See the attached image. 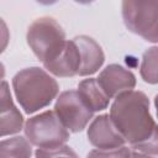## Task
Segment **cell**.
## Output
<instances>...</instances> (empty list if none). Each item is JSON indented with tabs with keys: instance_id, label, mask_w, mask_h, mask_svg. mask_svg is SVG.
<instances>
[{
	"instance_id": "16",
	"label": "cell",
	"mask_w": 158,
	"mask_h": 158,
	"mask_svg": "<svg viewBox=\"0 0 158 158\" xmlns=\"http://www.w3.org/2000/svg\"><path fill=\"white\" fill-rule=\"evenodd\" d=\"M36 157H77V153L70 149V147L62 144L54 148H38L36 151Z\"/></svg>"
},
{
	"instance_id": "8",
	"label": "cell",
	"mask_w": 158,
	"mask_h": 158,
	"mask_svg": "<svg viewBox=\"0 0 158 158\" xmlns=\"http://www.w3.org/2000/svg\"><path fill=\"white\" fill-rule=\"evenodd\" d=\"M96 79L110 99L116 98L123 91L132 90L136 86L135 74L120 64H109L100 72Z\"/></svg>"
},
{
	"instance_id": "5",
	"label": "cell",
	"mask_w": 158,
	"mask_h": 158,
	"mask_svg": "<svg viewBox=\"0 0 158 158\" xmlns=\"http://www.w3.org/2000/svg\"><path fill=\"white\" fill-rule=\"evenodd\" d=\"M23 131L27 139L38 148L59 147L69 138V130L63 125L54 110H47L30 117Z\"/></svg>"
},
{
	"instance_id": "9",
	"label": "cell",
	"mask_w": 158,
	"mask_h": 158,
	"mask_svg": "<svg viewBox=\"0 0 158 158\" xmlns=\"http://www.w3.org/2000/svg\"><path fill=\"white\" fill-rule=\"evenodd\" d=\"M80 65H81L80 52L74 40L67 41L64 48L56 58L43 63V67L49 73L59 78H69L78 75Z\"/></svg>"
},
{
	"instance_id": "7",
	"label": "cell",
	"mask_w": 158,
	"mask_h": 158,
	"mask_svg": "<svg viewBox=\"0 0 158 158\" xmlns=\"http://www.w3.org/2000/svg\"><path fill=\"white\" fill-rule=\"evenodd\" d=\"M88 139L98 149H112L126 143L125 137L116 128L110 115L96 116L88 128Z\"/></svg>"
},
{
	"instance_id": "11",
	"label": "cell",
	"mask_w": 158,
	"mask_h": 158,
	"mask_svg": "<svg viewBox=\"0 0 158 158\" xmlns=\"http://www.w3.org/2000/svg\"><path fill=\"white\" fill-rule=\"evenodd\" d=\"M0 111H1V117H0L1 118V122H0L1 137L17 133L22 130L23 117H22L20 110L15 106L11 94H10V90H9V84L5 80L1 81Z\"/></svg>"
},
{
	"instance_id": "17",
	"label": "cell",
	"mask_w": 158,
	"mask_h": 158,
	"mask_svg": "<svg viewBox=\"0 0 158 158\" xmlns=\"http://www.w3.org/2000/svg\"><path fill=\"white\" fill-rule=\"evenodd\" d=\"M137 154H142V153H132L130 152L128 148H126L125 146L118 147V148H112V149H95L93 152H90L88 156H104V157H125V156H137ZM144 156V154H143Z\"/></svg>"
},
{
	"instance_id": "1",
	"label": "cell",
	"mask_w": 158,
	"mask_h": 158,
	"mask_svg": "<svg viewBox=\"0 0 158 158\" xmlns=\"http://www.w3.org/2000/svg\"><path fill=\"white\" fill-rule=\"evenodd\" d=\"M110 117L131 147L146 141L157 127L149 112V100L139 90L118 94L111 105Z\"/></svg>"
},
{
	"instance_id": "12",
	"label": "cell",
	"mask_w": 158,
	"mask_h": 158,
	"mask_svg": "<svg viewBox=\"0 0 158 158\" xmlns=\"http://www.w3.org/2000/svg\"><path fill=\"white\" fill-rule=\"evenodd\" d=\"M78 93L86 104V106L94 112L102 111L109 106L110 98L106 95V93L100 86L98 79L95 78H88L81 80L78 85Z\"/></svg>"
},
{
	"instance_id": "3",
	"label": "cell",
	"mask_w": 158,
	"mask_h": 158,
	"mask_svg": "<svg viewBox=\"0 0 158 158\" xmlns=\"http://www.w3.org/2000/svg\"><path fill=\"white\" fill-rule=\"evenodd\" d=\"M26 40L42 64L56 58L67 42L63 28L52 17H40L35 20L27 30Z\"/></svg>"
},
{
	"instance_id": "15",
	"label": "cell",
	"mask_w": 158,
	"mask_h": 158,
	"mask_svg": "<svg viewBox=\"0 0 158 158\" xmlns=\"http://www.w3.org/2000/svg\"><path fill=\"white\" fill-rule=\"evenodd\" d=\"M132 149H136L144 156H157L158 154V125L153 133L143 142L132 146Z\"/></svg>"
},
{
	"instance_id": "4",
	"label": "cell",
	"mask_w": 158,
	"mask_h": 158,
	"mask_svg": "<svg viewBox=\"0 0 158 158\" xmlns=\"http://www.w3.org/2000/svg\"><path fill=\"white\" fill-rule=\"evenodd\" d=\"M121 11L131 32L158 43V0H122Z\"/></svg>"
},
{
	"instance_id": "10",
	"label": "cell",
	"mask_w": 158,
	"mask_h": 158,
	"mask_svg": "<svg viewBox=\"0 0 158 158\" xmlns=\"http://www.w3.org/2000/svg\"><path fill=\"white\" fill-rule=\"evenodd\" d=\"M73 40L79 48L80 58H81V65L78 75L86 77L96 73L101 68L105 60V54L100 44L91 37L85 35L77 36Z\"/></svg>"
},
{
	"instance_id": "6",
	"label": "cell",
	"mask_w": 158,
	"mask_h": 158,
	"mask_svg": "<svg viewBox=\"0 0 158 158\" xmlns=\"http://www.w3.org/2000/svg\"><path fill=\"white\" fill-rule=\"evenodd\" d=\"M54 111L70 132L83 131L94 116V111L86 106L78 90L60 93L54 104Z\"/></svg>"
},
{
	"instance_id": "2",
	"label": "cell",
	"mask_w": 158,
	"mask_h": 158,
	"mask_svg": "<svg viewBox=\"0 0 158 158\" xmlns=\"http://www.w3.org/2000/svg\"><path fill=\"white\" fill-rule=\"evenodd\" d=\"M15 96L26 114H33L48 106L58 95L57 80L38 67L25 68L12 78Z\"/></svg>"
},
{
	"instance_id": "20",
	"label": "cell",
	"mask_w": 158,
	"mask_h": 158,
	"mask_svg": "<svg viewBox=\"0 0 158 158\" xmlns=\"http://www.w3.org/2000/svg\"><path fill=\"white\" fill-rule=\"evenodd\" d=\"M154 106H156V110H157V116H158V95H156V98H154Z\"/></svg>"
},
{
	"instance_id": "14",
	"label": "cell",
	"mask_w": 158,
	"mask_h": 158,
	"mask_svg": "<svg viewBox=\"0 0 158 158\" xmlns=\"http://www.w3.org/2000/svg\"><path fill=\"white\" fill-rule=\"evenodd\" d=\"M139 74L146 83L158 84V46H153L143 53Z\"/></svg>"
},
{
	"instance_id": "19",
	"label": "cell",
	"mask_w": 158,
	"mask_h": 158,
	"mask_svg": "<svg viewBox=\"0 0 158 158\" xmlns=\"http://www.w3.org/2000/svg\"><path fill=\"white\" fill-rule=\"evenodd\" d=\"M74 1H77V2H79V4H90V2H93L94 0H74Z\"/></svg>"
},
{
	"instance_id": "13",
	"label": "cell",
	"mask_w": 158,
	"mask_h": 158,
	"mask_svg": "<svg viewBox=\"0 0 158 158\" xmlns=\"http://www.w3.org/2000/svg\"><path fill=\"white\" fill-rule=\"evenodd\" d=\"M31 142L27 139V137L16 136L9 139H2L0 144V157H31L32 149H31Z\"/></svg>"
},
{
	"instance_id": "18",
	"label": "cell",
	"mask_w": 158,
	"mask_h": 158,
	"mask_svg": "<svg viewBox=\"0 0 158 158\" xmlns=\"http://www.w3.org/2000/svg\"><path fill=\"white\" fill-rule=\"evenodd\" d=\"M38 4H41V5H46V6H48V5H53V4H56L58 0H36Z\"/></svg>"
}]
</instances>
